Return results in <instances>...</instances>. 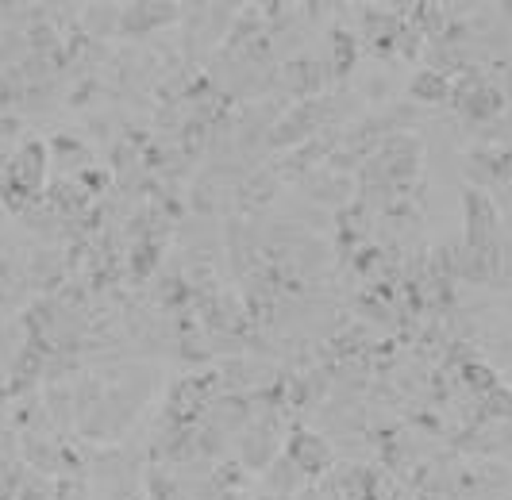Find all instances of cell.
<instances>
[{
	"label": "cell",
	"mask_w": 512,
	"mask_h": 500,
	"mask_svg": "<svg viewBox=\"0 0 512 500\" xmlns=\"http://www.w3.org/2000/svg\"><path fill=\"white\" fill-rule=\"evenodd\" d=\"M8 181L16 185V189H24V193H39L43 189V181H47V150L39 147H20V154L12 158V170H8Z\"/></svg>",
	"instance_id": "cell-1"
},
{
	"label": "cell",
	"mask_w": 512,
	"mask_h": 500,
	"mask_svg": "<svg viewBox=\"0 0 512 500\" xmlns=\"http://www.w3.org/2000/svg\"><path fill=\"white\" fill-rule=\"evenodd\" d=\"M412 93L424 100H443L447 97V81L439 74H420L416 81H412Z\"/></svg>",
	"instance_id": "cell-3"
},
{
	"label": "cell",
	"mask_w": 512,
	"mask_h": 500,
	"mask_svg": "<svg viewBox=\"0 0 512 500\" xmlns=\"http://www.w3.org/2000/svg\"><path fill=\"white\" fill-rule=\"evenodd\" d=\"M289 462H293L301 474H320V470L332 466V447H328L320 435H312V431H297V435L289 439Z\"/></svg>",
	"instance_id": "cell-2"
}]
</instances>
